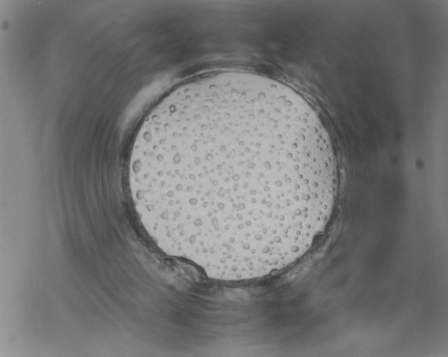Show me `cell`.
Listing matches in <instances>:
<instances>
[{
  "mask_svg": "<svg viewBox=\"0 0 448 357\" xmlns=\"http://www.w3.org/2000/svg\"><path fill=\"white\" fill-rule=\"evenodd\" d=\"M129 186L138 217L166 254L209 278L282 269L325 228L337 189L329 135L288 86L227 72L184 84L135 137Z\"/></svg>",
  "mask_w": 448,
  "mask_h": 357,
  "instance_id": "6da1fadb",
  "label": "cell"
}]
</instances>
